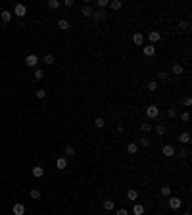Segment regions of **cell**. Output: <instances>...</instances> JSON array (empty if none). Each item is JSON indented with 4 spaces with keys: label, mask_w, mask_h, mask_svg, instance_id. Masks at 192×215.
<instances>
[{
    "label": "cell",
    "mask_w": 192,
    "mask_h": 215,
    "mask_svg": "<svg viewBox=\"0 0 192 215\" xmlns=\"http://www.w3.org/2000/svg\"><path fill=\"white\" fill-rule=\"evenodd\" d=\"M179 29H181V31H186V29H188V23H186V21H181V23H179Z\"/></svg>",
    "instance_id": "37"
},
{
    "label": "cell",
    "mask_w": 192,
    "mask_h": 215,
    "mask_svg": "<svg viewBox=\"0 0 192 215\" xmlns=\"http://www.w3.org/2000/svg\"><path fill=\"white\" fill-rule=\"evenodd\" d=\"M185 215H192V213H190V211H186V213H185Z\"/></svg>",
    "instance_id": "44"
},
{
    "label": "cell",
    "mask_w": 192,
    "mask_h": 215,
    "mask_svg": "<svg viewBox=\"0 0 192 215\" xmlns=\"http://www.w3.org/2000/svg\"><path fill=\"white\" fill-rule=\"evenodd\" d=\"M150 129H152V123H142V131L144 133H148Z\"/></svg>",
    "instance_id": "38"
},
{
    "label": "cell",
    "mask_w": 192,
    "mask_h": 215,
    "mask_svg": "<svg viewBox=\"0 0 192 215\" xmlns=\"http://www.w3.org/2000/svg\"><path fill=\"white\" fill-rule=\"evenodd\" d=\"M161 152H163V156H165V157L175 156V148H173L171 144H165V146H163V150H161Z\"/></svg>",
    "instance_id": "5"
},
{
    "label": "cell",
    "mask_w": 192,
    "mask_h": 215,
    "mask_svg": "<svg viewBox=\"0 0 192 215\" xmlns=\"http://www.w3.org/2000/svg\"><path fill=\"white\" fill-rule=\"evenodd\" d=\"M42 175H44V169L40 167V165H35V167H33V177H37V179H40Z\"/></svg>",
    "instance_id": "10"
},
{
    "label": "cell",
    "mask_w": 192,
    "mask_h": 215,
    "mask_svg": "<svg viewBox=\"0 0 192 215\" xmlns=\"http://www.w3.org/2000/svg\"><path fill=\"white\" fill-rule=\"evenodd\" d=\"M29 196L33 198V200H39V198H40V190H37V188H33V190H31V192H29Z\"/></svg>",
    "instance_id": "26"
},
{
    "label": "cell",
    "mask_w": 192,
    "mask_h": 215,
    "mask_svg": "<svg viewBox=\"0 0 192 215\" xmlns=\"http://www.w3.org/2000/svg\"><path fill=\"white\" fill-rule=\"evenodd\" d=\"M25 62H27V67H35L37 63H39V58H37L35 54H29V56L25 58Z\"/></svg>",
    "instance_id": "4"
},
{
    "label": "cell",
    "mask_w": 192,
    "mask_h": 215,
    "mask_svg": "<svg viewBox=\"0 0 192 215\" xmlns=\"http://www.w3.org/2000/svg\"><path fill=\"white\" fill-rule=\"evenodd\" d=\"M183 104H185L186 108H188V106H192V98H188V96H186V98H185V102H183Z\"/></svg>",
    "instance_id": "40"
},
{
    "label": "cell",
    "mask_w": 192,
    "mask_h": 215,
    "mask_svg": "<svg viewBox=\"0 0 192 215\" xmlns=\"http://www.w3.org/2000/svg\"><path fill=\"white\" fill-rule=\"evenodd\" d=\"M94 125H96L98 129H104L106 123H104V119H102V117H96V119H94Z\"/></svg>",
    "instance_id": "28"
},
{
    "label": "cell",
    "mask_w": 192,
    "mask_h": 215,
    "mask_svg": "<svg viewBox=\"0 0 192 215\" xmlns=\"http://www.w3.org/2000/svg\"><path fill=\"white\" fill-rule=\"evenodd\" d=\"M0 17H2V21H6V23H8V21L12 19V12H10V10H4L2 14H0Z\"/></svg>",
    "instance_id": "18"
},
{
    "label": "cell",
    "mask_w": 192,
    "mask_h": 215,
    "mask_svg": "<svg viewBox=\"0 0 192 215\" xmlns=\"http://www.w3.org/2000/svg\"><path fill=\"white\" fill-rule=\"evenodd\" d=\"M181 198H177V196H169V208L171 209H181Z\"/></svg>",
    "instance_id": "1"
},
{
    "label": "cell",
    "mask_w": 192,
    "mask_h": 215,
    "mask_svg": "<svg viewBox=\"0 0 192 215\" xmlns=\"http://www.w3.org/2000/svg\"><path fill=\"white\" fill-rule=\"evenodd\" d=\"M42 62L48 63V66H52V63H54V56H52V54H46V56L42 58Z\"/></svg>",
    "instance_id": "25"
},
{
    "label": "cell",
    "mask_w": 192,
    "mask_h": 215,
    "mask_svg": "<svg viewBox=\"0 0 192 215\" xmlns=\"http://www.w3.org/2000/svg\"><path fill=\"white\" fill-rule=\"evenodd\" d=\"M179 142H183V144H188L190 142V135H188V133H181V135H179Z\"/></svg>",
    "instance_id": "12"
},
{
    "label": "cell",
    "mask_w": 192,
    "mask_h": 215,
    "mask_svg": "<svg viewBox=\"0 0 192 215\" xmlns=\"http://www.w3.org/2000/svg\"><path fill=\"white\" fill-rule=\"evenodd\" d=\"M158 113H160V109H158V106H148L146 108V115L150 117V119H156Z\"/></svg>",
    "instance_id": "2"
},
{
    "label": "cell",
    "mask_w": 192,
    "mask_h": 215,
    "mask_svg": "<svg viewBox=\"0 0 192 215\" xmlns=\"http://www.w3.org/2000/svg\"><path fill=\"white\" fill-rule=\"evenodd\" d=\"M113 208H115V204H113V200H104V209H106V211H112Z\"/></svg>",
    "instance_id": "19"
},
{
    "label": "cell",
    "mask_w": 192,
    "mask_h": 215,
    "mask_svg": "<svg viewBox=\"0 0 192 215\" xmlns=\"http://www.w3.org/2000/svg\"><path fill=\"white\" fill-rule=\"evenodd\" d=\"M64 6H65V8H73V0H65Z\"/></svg>",
    "instance_id": "41"
},
{
    "label": "cell",
    "mask_w": 192,
    "mask_h": 215,
    "mask_svg": "<svg viewBox=\"0 0 192 215\" xmlns=\"http://www.w3.org/2000/svg\"><path fill=\"white\" fill-rule=\"evenodd\" d=\"M140 146H150V138H140Z\"/></svg>",
    "instance_id": "39"
},
{
    "label": "cell",
    "mask_w": 192,
    "mask_h": 215,
    "mask_svg": "<svg viewBox=\"0 0 192 215\" xmlns=\"http://www.w3.org/2000/svg\"><path fill=\"white\" fill-rule=\"evenodd\" d=\"M156 88H158V83L156 81H150L148 83V90H156Z\"/></svg>",
    "instance_id": "34"
},
{
    "label": "cell",
    "mask_w": 192,
    "mask_h": 215,
    "mask_svg": "<svg viewBox=\"0 0 192 215\" xmlns=\"http://www.w3.org/2000/svg\"><path fill=\"white\" fill-rule=\"evenodd\" d=\"M181 119H183V121H190V113H188V112H183V113H181Z\"/></svg>",
    "instance_id": "35"
},
{
    "label": "cell",
    "mask_w": 192,
    "mask_h": 215,
    "mask_svg": "<svg viewBox=\"0 0 192 215\" xmlns=\"http://www.w3.org/2000/svg\"><path fill=\"white\" fill-rule=\"evenodd\" d=\"M160 192H161V196H163V198H169V196H171V186H161Z\"/></svg>",
    "instance_id": "21"
},
{
    "label": "cell",
    "mask_w": 192,
    "mask_h": 215,
    "mask_svg": "<svg viewBox=\"0 0 192 215\" xmlns=\"http://www.w3.org/2000/svg\"><path fill=\"white\" fill-rule=\"evenodd\" d=\"M12 211H14V215H23L25 213V208H23V204H14V208H12Z\"/></svg>",
    "instance_id": "7"
},
{
    "label": "cell",
    "mask_w": 192,
    "mask_h": 215,
    "mask_svg": "<svg viewBox=\"0 0 192 215\" xmlns=\"http://www.w3.org/2000/svg\"><path fill=\"white\" fill-rule=\"evenodd\" d=\"M171 69H173V73H175V75H181V73L185 71V69H183V66H181V63H179V62H175Z\"/></svg>",
    "instance_id": "15"
},
{
    "label": "cell",
    "mask_w": 192,
    "mask_h": 215,
    "mask_svg": "<svg viewBox=\"0 0 192 215\" xmlns=\"http://www.w3.org/2000/svg\"><path fill=\"white\" fill-rule=\"evenodd\" d=\"M81 12H83V15H85V17H92V6H91V4H85Z\"/></svg>",
    "instance_id": "11"
},
{
    "label": "cell",
    "mask_w": 192,
    "mask_h": 215,
    "mask_svg": "<svg viewBox=\"0 0 192 215\" xmlns=\"http://www.w3.org/2000/svg\"><path fill=\"white\" fill-rule=\"evenodd\" d=\"M127 198H129L131 202H134V200L138 198V192H137L134 188H129V190H127Z\"/></svg>",
    "instance_id": "14"
},
{
    "label": "cell",
    "mask_w": 192,
    "mask_h": 215,
    "mask_svg": "<svg viewBox=\"0 0 192 215\" xmlns=\"http://www.w3.org/2000/svg\"><path fill=\"white\" fill-rule=\"evenodd\" d=\"M42 77H44L42 69H35V79H42Z\"/></svg>",
    "instance_id": "32"
},
{
    "label": "cell",
    "mask_w": 192,
    "mask_h": 215,
    "mask_svg": "<svg viewBox=\"0 0 192 215\" xmlns=\"http://www.w3.org/2000/svg\"><path fill=\"white\" fill-rule=\"evenodd\" d=\"M167 115H169V119H175V117H177V109H175V108H171L169 112H167Z\"/></svg>",
    "instance_id": "31"
},
{
    "label": "cell",
    "mask_w": 192,
    "mask_h": 215,
    "mask_svg": "<svg viewBox=\"0 0 192 215\" xmlns=\"http://www.w3.org/2000/svg\"><path fill=\"white\" fill-rule=\"evenodd\" d=\"M58 27L62 31H67L69 29V21H67V19H58Z\"/></svg>",
    "instance_id": "17"
},
{
    "label": "cell",
    "mask_w": 192,
    "mask_h": 215,
    "mask_svg": "<svg viewBox=\"0 0 192 215\" xmlns=\"http://www.w3.org/2000/svg\"><path fill=\"white\" fill-rule=\"evenodd\" d=\"M144 54L146 56H154L156 54V46H152V44H150V46H144Z\"/></svg>",
    "instance_id": "20"
},
{
    "label": "cell",
    "mask_w": 192,
    "mask_h": 215,
    "mask_svg": "<svg viewBox=\"0 0 192 215\" xmlns=\"http://www.w3.org/2000/svg\"><path fill=\"white\" fill-rule=\"evenodd\" d=\"M179 156H181V157H188V150H183V152L179 154Z\"/></svg>",
    "instance_id": "42"
},
{
    "label": "cell",
    "mask_w": 192,
    "mask_h": 215,
    "mask_svg": "<svg viewBox=\"0 0 192 215\" xmlns=\"http://www.w3.org/2000/svg\"><path fill=\"white\" fill-rule=\"evenodd\" d=\"M62 4H60V0H48V8H52V10H56V8H60Z\"/></svg>",
    "instance_id": "23"
},
{
    "label": "cell",
    "mask_w": 192,
    "mask_h": 215,
    "mask_svg": "<svg viewBox=\"0 0 192 215\" xmlns=\"http://www.w3.org/2000/svg\"><path fill=\"white\" fill-rule=\"evenodd\" d=\"M127 152H129V154H137V152H138V146L134 144V142L127 144Z\"/></svg>",
    "instance_id": "22"
},
{
    "label": "cell",
    "mask_w": 192,
    "mask_h": 215,
    "mask_svg": "<svg viewBox=\"0 0 192 215\" xmlns=\"http://www.w3.org/2000/svg\"><path fill=\"white\" fill-rule=\"evenodd\" d=\"M92 17H94L96 21H104V19H106V12H104V10H98V12H92Z\"/></svg>",
    "instance_id": "9"
},
{
    "label": "cell",
    "mask_w": 192,
    "mask_h": 215,
    "mask_svg": "<svg viewBox=\"0 0 192 215\" xmlns=\"http://www.w3.org/2000/svg\"><path fill=\"white\" fill-rule=\"evenodd\" d=\"M110 6H112L113 10H121V6H123V2H121V0H113V2H110Z\"/></svg>",
    "instance_id": "24"
},
{
    "label": "cell",
    "mask_w": 192,
    "mask_h": 215,
    "mask_svg": "<svg viewBox=\"0 0 192 215\" xmlns=\"http://www.w3.org/2000/svg\"><path fill=\"white\" fill-rule=\"evenodd\" d=\"M133 213H134V215H142V213H144V206L134 204V206H133Z\"/></svg>",
    "instance_id": "16"
},
{
    "label": "cell",
    "mask_w": 192,
    "mask_h": 215,
    "mask_svg": "<svg viewBox=\"0 0 192 215\" xmlns=\"http://www.w3.org/2000/svg\"><path fill=\"white\" fill-rule=\"evenodd\" d=\"M35 94H37V98H40V100H42V98H44V96H46V92H44V90H42V88H39V90H37V92H35Z\"/></svg>",
    "instance_id": "33"
},
{
    "label": "cell",
    "mask_w": 192,
    "mask_h": 215,
    "mask_svg": "<svg viewBox=\"0 0 192 215\" xmlns=\"http://www.w3.org/2000/svg\"><path fill=\"white\" fill-rule=\"evenodd\" d=\"M133 42L137 44V46H140V44L144 42V35H142V33H138V31H137V33L133 35Z\"/></svg>",
    "instance_id": "8"
},
{
    "label": "cell",
    "mask_w": 192,
    "mask_h": 215,
    "mask_svg": "<svg viewBox=\"0 0 192 215\" xmlns=\"http://www.w3.org/2000/svg\"><path fill=\"white\" fill-rule=\"evenodd\" d=\"M158 79H160V81H167V73L165 71H160V73H158Z\"/></svg>",
    "instance_id": "36"
},
{
    "label": "cell",
    "mask_w": 192,
    "mask_h": 215,
    "mask_svg": "<svg viewBox=\"0 0 192 215\" xmlns=\"http://www.w3.org/2000/svg\"><path fill=\"white\" fill-rule=\"evenodd\" d=\"M117 215H129V211H127V209H119V211H117Z\"/></svg>",
    "instance_id": "43"
},
{
    "label": "cell",
    "mask_w": 192,
    "mask_h": 215,
    "mask_svg": "<svg viewBox=\"0 0 192 215\" xmlns=\"http://www.w3.org/2000/svg\"><path fill=\"white\" fill-rule=\"evenodd\" d=\"M161 39V35L160 33H158V31H148V40H150V42H158V40H160Z\"/></svg>",
    "instance_id": "6"
},
{
    "label": "cell",
    "mask_w": 192,
    "mask_h": 215,
    "mask_svg": "<svg viewBox=\"0 0 192 215\" xmlns=\"http://www.w3.org/2000/svg\"><path fill=\"white\" fill-rule=\"evenodd\" d=\"M14 14H15V15H19V17H23V15L27 14V8H25V4H15V8H14Z\"/></svg>",
    "instance_id": "3"
},
{
    "label": "cell",
    "mask_w": 192,
    "mask_h": 215,
    "mask_svg": "<svg viewBox=\"0 0 192 215\" xmlns=\"http://www.w3.org/2000/svg\"><path fill=\"white\" fill-rule=\"evenodd\" d=\"M106 6H110V2H108V0H98V8H100V10H104Z\"/></svg>",
    "instance_id": "30"
},
{
    "label": "cell",
    "mask_w": 192,
    "mask_h": 215,
    "mask_svg": "<svg viewBox=\"0 0 192 215\" xmlns=\"http://www.w3.org/2000/svg\"><path fill=\"white\" fill-rule=\"evenodd\" d=\"M56 167L58 169H65L67 167V160H65V157H58V160H56Z\"/></svg>",
    "instance_id": "13"
},
{
    "label": "cell",
    "mask_w": 192,
    "mask_h": 215,
    "mask_svg": "<svg viewBox=\"0 0 192 215\" xmlns=\"http://www.w3.org/2000/svg\"><path fill=\"white\" fill-rule=\"evenodd\" d=\"M65 156L73 157V156H75V148H73V146H67V148H65Z\"/></svg>",
    "instance_id": "29"
},
{
    "label": "cell",
    "mask_w": 192,
    "mask_h": 215,
    "mask_svg": "<svg viewBox=\"0 0 192 215\" xmlns=\"http://www.w3.org/2000/svg\"><path fill=\"white\" fill-rule=\"evenodd\" d=\"M165 131H167V127H165V125H161V123L156 127V133H158L160 136H161V135H165Z\"/></svg>",
    "instance_id": "27"
}]
</instances>
